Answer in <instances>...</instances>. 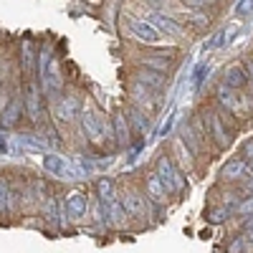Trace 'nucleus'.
<instances>
[{"label":"nucleus","instance_id":"f257e3e1","mask_svg":"<svg viewBox=\"0 0 253 253\" xmlns=\"http://www.w3.org/2000/svg\"><path fill=\"white\" fill-rule=\"evenodd\" d=\"M79 117H81V129H84V134H86V139H89V142L101 144L104 139H107V129H109V124L104 122V117H101L99 112L84 107Z\"/></svg>","mask_w":253,"mask_h":253},{"label":"nucleus","instance_id":"f03ea898","mask_svg":"<svg viewBox=\"0 0 253 253\" xmlns=\"http://www.w3.org/2000/svg\"><path fill=\"white\" fill-rule=\"evenodd\" d=\"M155 172L160 175L162 185L167 187V193H170V195H175V193H182V190H185V180H182V175L177 172V167H175L172 157L162 155V157L157 160V167H155Z\"/></svg>","mask_w":253,"mask_h":253},{"label":"nucleus","instance_id":"7ed1b4c3","mask_svg":"<svg viewBox=\"0 0 253 253\" xmlns=\"http://www.w3.org/2000/svg\"><path fill=\"white\" fill-rule=\"evenodd\" d=\"M126 26H129V33H132L137 41L147 43V46H157L160 41H162V33H160L147 18H129V20H126Z\"/></svg>","mask_w":253,"mask_h":253},{"label":"nucleus","instance_id":"20e7f679","mask_svg":"<svg viewBox=\"0 0 253 253\" xmlns=\"http://www.w3.org/2000/svg\"><path fill=\"white\" fill-rule=\"evenodd\" d=\"M215 96H218V101L223 104V109H225L228 114H233V117H246V107H243L241 96H238L233 89H230V86L220 84V86L215 89Z\"/></svg>","mask_w":253,"mask_h":253},{"label":"nucleus","instance_id":"39448f33","mask_svg":"<svg viewBox=\"0 0 253 253\" xmlns=\"http://www.w3.org/2000/svg\"><path fill=\"white\" fill-rule=\"evenodd\" d=\"M43 170L56 175V177H63V180H76V170L74 165L66 162V157H58V155H46L43 157Z\"/></svg>","mask_w":253,"mask_h":253},{"label":"nucleus","instance_id":"423d86ee","mask_svg":"<svg viewBox=\"0 0 253 253\" xmlns=\"http://www.w3.org/2000/svg\"><path fill=\"white\" fill-rule=\"evenodd\" d=\"M203 122H205V126H208V134L215 139V144L220 147V150H225V147L230 144V134H228V129L223 126V119H220L215 112H205Z\"/></svg>","mask_w":253,"mask_h":253},{"label":"nucleus","instance_id":"0eeeda50","mask_svg":"<svg viewBox=\"0 0 253 253\" xmlns=\"http://www.w3.org/2000/svg\"><path fill=\"white\" fill-rule=\"evenodd\" d=\"M147 20H150V23H152L160 33H165V36H175V38H182V36H185V28L177 23V20L170 18V15H165V13H160V10H152Z\"/></svg>","mask_w":253,"mask_h":253},{"label":"nucleus","instance_id":"6e6552de","mask_svg":"<svg viewBox=\"0 0 253 253\" xmlns=\"http://www.w3.org/2000/svg\"><path fill=\"white\" fill-rule=\"evenodd\" d=\"M132 99H134V107H139L147 114L155 109V89L144 86V84H139V81L132 84Z\"/></svg>","mask_w":253,"mask_h":253},{"label":"nucleus","instance_id":"1a4fd4ad","mask_svg":"<svg viewBox=\"0 0 253 253\" xmlns=\"http://www.w3.org/2000/svg\"><path fill=\"white\" fill-rule=\"evenodd\" d=\"M122 205L126 210V215H132V218H142L147 213V200L139 193H134V190H126L122 195Z\"/></svg>","mask_w":253,"mask_h":253},{"label":"nucleus","instance_id":"9d476101","mask_svg":"<svg viewBox=\"0 0 253 253\" xmlns=\"http://www.w3.org/2000/svg\"><path fill=\"white\" fill-rule=\"evenodd\" d=\"M79 112H81V101H79V96H66V99H61V101H58V107H56V117H58V122H66V124H71V122L79 117Z\"/></svg>","mask_w":253,"mask_h":253},{"label":"nucleus","instance_id":"9b49d317","mask_svg":"<svg viewBox=\"0 0 253 253\" xmlns=\"http://www.w3.org/2000/svg\"><path fill=\"white\" fill-rule=\"evenodd\" d=\"M134 81H139V84H144V86H150V89H162L165 86V74L162 71H157V69H147V66H139L137 71H134Z\"/></svg>","mask_w":253,"mask_h":253},{"label":"nucleus","instance_id":"f8f14e48","mask_svg":"<svg viewBox=\"0 0 253 253\" xmlns=\"http://www.w3.org/2000/svg\"><path fill=\"white\" fill-rule=\"evenodd\" d=\"M223 84H225V86H230L233 91H238V89L246 86V84H248V76H246V71H243L241 63H233V66H228V69H225V79H223Z\"/></svg>","mask_w":253,"mask_h":253},{"label":"nucleus","instance_id":"ddd939ff","mask_svg":"<svg viewBox=\"0 0 253 253\" xmlns=\"http://www.w3.org/2000/svg\"><path fill=\"white\" fill-rule=\"evenodd\" d=\"M86 208H89V200H86V195H84V193H71L66 198V213L74 220H79L84 213H86Z\"/></svg>","mask_w":253,"mask_h":253},{"label":"nucleus","instance_id":"4468645a","mask_svg":"<svg viewBox=\"0 0 253 253\" xmlns=\"http://www.w3.org/2000/svg\"><path fill=\"white\" fill-rule=\"evenodd\" d=\"M26 109H28V117L33 122L41 119V114H43V104H41V91L36 84H31L28 86V96H26Z\"/></svg>","mask_w":253,"mask_h":253},{"label":"nucleus","instance_id":"2eb2a0df","mask_svg":"<svg viewBox=\"0 0 253 253\" xmlns=\"http://www.w3.org/2000/svg\"><path fill=\"white\" fill-rule=\"evenodd\" d=\"M147 195H150L155 203H165V198L170 195V193H167V187L162 185V180H160L157 172L147 175Z\"/></svg>","mask_w":253,"mask_h":253},{"label":"nucleus","instance_id":"dca6fc26","mask_svg":"<svg viewBox=\"0 0 253 253\" xmlns=\"http://www.w3.org/2000/svg\"><path fill=\"white\" fill-rule=\"evenodd\" d=\"M117 200H119V198H117V193H114V182H112L109 177H104V180L99 182V203H101V210L107 213L109 205L117 203Z\"/></svg>","mask_w":253,"mask_h":253},{"label":"nucleus","instance_id":"f3484780","mask_svg":"<svg viewBox=\"0 0 253 253\" xmlns=\"http://www.w3.org/2000/svg\"><path fill=\"white\" fill-rule=\"evenodd\" d=\"M223 180H241L248 175V162L246 160H230L225 167H223Z\"/></svg>","mask_w":253,"mask_h":253},{"label":"nucleus","instance_id":"a211bd4d","mask_svg":"<svg viewBox=\"0 0 253 253\" xmlns=\"http://www.w3.org/2000/svg\"><path fill=\"white\" fill-rule=\"evenodd\" d=\"M114 137H117L119 147H124L126 142H129V119H126V114L114 117Z\"/></svg>","mask_w":253,"mask_h":253},{"label":"nucleus","instance_id":"6ab92c4d","mask_svg":"<svg viewBox=\"0 0 253 253\" xmlns=\"http://www.w3.org/2000/svg\"><path fill=\"white\" fill-rule=\"evenodd\" d=\"M126 119H129V124L134 126L137 132H147V126H150V117H147V112H142L139 107H129Z\"/></svg>","mask_w":253,"mask_h":253},{"label":"nucleus","instance_id":"aec40b11","mask_svg":"<svg viewBox=\"0 0 253 253\" xmlns=\"http://www.w3.org/2000/svg\"><path fill=\"white\" fill-rule=\"evenodd\" d=\"M20 109H23V99L15 96L8 107L3 109V126H13L18 122V117H20Z\"/></svg>","mask_w":253,"mask_h":253},{"label":"nucleus","instance_id":"412c9836","mask_svg":"<svg viewBox=\"0 0 253 253\" xmlns=\"http://www.w3.org/2000/svg\"><path fill=\"white\" fill-rule=\"evenodd\" d=\"M10 208V182L5 175H0V218H5Z\"/></svg>","mask_w":253,"mask_h":253},{"label":"nucleus","instance_id":"4be33fe9","mask_svg":"<svg viewBox=\"0 0 253 253\" xmlns=\"http://www.w3.org/2000/svg\"><path fill=\"white\" fill-rule=\"evenodd\" d=\"M33 61H36V53H33V43L26 41L23 43V71L33 74Z\"/></svg>","mask_w":253,"mask_h":253},{"label":"nucleus","instance_id":"5701e85b","mask_svg":"<svg viewBox=\"0 0 253 253\" xmlns=\"http://www.w3.org/2000/svg\"><path fill=\"white\" fill-rule=\"evenodd\" d=\"M15 142H18L20 147H28V150H36V152H43V150H46V144H43V142H38V139H33V137H26V134H20Z\"/></svg>","mask_w":253,"mask_h":253},{"label":"nucleus","instance_id":"b1692460","mask_svg":"<svg viewBox=\"0 0 253 253\" xmlns=\"http://www.w3.org/2000/svg\"><path fill=\"white\" fill-rule=\"evenodd\" d=\"M208 74H210V66H208V63H200V66H195V71H193V86H195V89H200V84L205 81Z\"/></svg>","mask_w":253,"mask_h":253},{"label":"nucleus","instance_id":"393cba45","mask_svg":"<svg viewBox=\"0 0 253 253\" xmlns=\"http://www.w3.org/2000/svg\"><path fill=\"white\" fill-rule=\"evenodd\" d=\"M225 43V31H218V33H213V38L210 41H205V51H213V48H218V46H223Z\"/></svg>","mask_w":253,"mask_h":253},{"label":"nucleus","instance_id":"a878e982","mask_svg":"<svg viewBox=\"0 0 253 253\" xmlns=\"http://www.w3.org/2000/svg\"><path fill=\"white\" fill-rule=\"evenodd\" d=\"M251 13H253V0H241V3L236 5V15L238 18H246Z\"/></svg>","mask_w":253,"mask_h":253},{"label":"nucleus","instance_id":"bb28decb","mask_svg":"<svg viewBox=\"0 0 253 253\" xmlns=\"http://www.w3.org/2000/svg\"><path fill=\"white\" fill-rule=\"evenodd\" d=\"M236 213H241V215H253V198L241 200V203L236 205Z\"/></svg>","mask_w":253,"mask_h":253},{"label":"nucleus","instance_id":"cd10ccee","mask_svg":"<svg viewBox=\"0 0 253 253\" xmlns=\"http://www.w3.org/2000/svg\"><path fill=\"white\" fill-rule=\"evenodd\" d=\"M175 122H177V112H172L170 117H167V122L162 124V129H160V134H162V137H167V134H170V132H172V126H175Z\"/></svg>","mask_w":253,"mask_h":253},{"label":"nucleus","instance_id":"c85d7f7f","mask_svg":"<svg viewBox=\"0 0 253 253\" xmlns=\"http://www.w3.org/2000/svg\"><path fill=\"white\" fill-rule=\"evenodd\" d=\"M228 213H230L228 208H218V210H213V213H210V220H213V223H223V220L228 218Z\"/></svg>","mask_w":253,"mask_h":253},{"label":"nucleus","instance_id":"c756f323","mask_svg":"<svg viewBox=\"0 0 253 253\" xmlns=\"http://www.w3.org/2000/svg\"><path fill=\"white\" fill-rule=\"evenodd\" d=\"M243 71H246V76H248V84L253 86V58H248V61L243 63Z\"/></svg>","mask_w":253,"mask_h":253},{"label":"nucleus","instance_id":"7c9ffc66","mask_svg":"<svg viewBox=\"0 0 253 253\" xmlns=\"http://www.w3.org/2000/svg\"><path fill=\"white\" fill-rule=\"evenodd\" d=\"M46 213H48V218H51V220H56V200H53V198H48V200H46Z\"/></svg>","mask_w":253,"mask_h":253},{"label":"nucleus","instance_id":"2f4dec72","mask_svg":"<svg viewBox=\"0 0 253 253\" xmlns=\"http://www.w3.org/2000/svg\"><path fill=\"white\" fill-rule=\"evenodd\" d=\"M228 253H243V241H241V238H236L233 243H230Z\"/></svg>","mask_w":253,"mask_h":253},{"label":"nucleus","instance_id":"473e14b6","mask_svg":"<svg viewBox=\"0 0 253 253\" xmlns=\"http://www.w3.org/2000/svg\"><path fill=\"white\" fill-rule=\"evenodd\" d=\"M243 155H246V157H248V160H251V162H253V139H251V142H246V144H243Z\"/></svg>","mask_w":253,"mask_h":253},{"label":"nucleus","instance_id":"72a5a7b5","mask_svg":"<svg viewBox=\"0 0 253 253\" xmlns=\"http://www.w3.org/2000/svg\"><path fill=\"white\" fill-rule=\"evenodd\" d=\"M8 107V96H5V91L0 89V114H3V109Z\"/></svg>","mask_w":253,"mask_h":253},{"label":"nucleus","instance_id":"f704fd0d","mask_svg":"<svg viewBox=\"0 0 253 253\" xmlns=\"http://www.w3.org/2000/svg\"><path fill=\"white\" fill-rule=\"evenodd\" d=\"M0 152H8V144L5 142H0Z\"/></svg>","mask_w":253,"mask_h":253},{"label":"nucleus","instance_id":"c9c22d12","mask_svg":"<svg viewBox=\"0 0 253 253\" xmlns=\"http://www.w3.org/2000/svg\"><path fill=\"white\" fill-rule=\"evenodd\" d=\"M248 241H251V243H253V228H251V230H248Z\"/></svg>","mask_w":253,"mask_h":253},{"label":"nucleus","instance_id":"e433bc0d","mask_svg":"<svg viewBox=\"0 0 253 253\" xmlns=\"http://www.w3.org/2000/svg\"><path fill=\"white\" fill-rule=\"evenodd\" d=\"M248 175H251V177H253V162H251V165H248Z\"/></svg>","mask_w":253,"mask_h":253},{"label":"nucleus","instance_id":"4c0bfd02","mask_svg":"<svg viewBox=\"0 0 253 253\" xmlns=\"http://www.w3.org/2000/svg\"><path fill=\"white\" fill-rule=\"evenodd\" d=\"M246 190H248V193H253V182H248V187H246Z\"/></svg>","mask_w":253,"mask_h":253}]
</instances>
